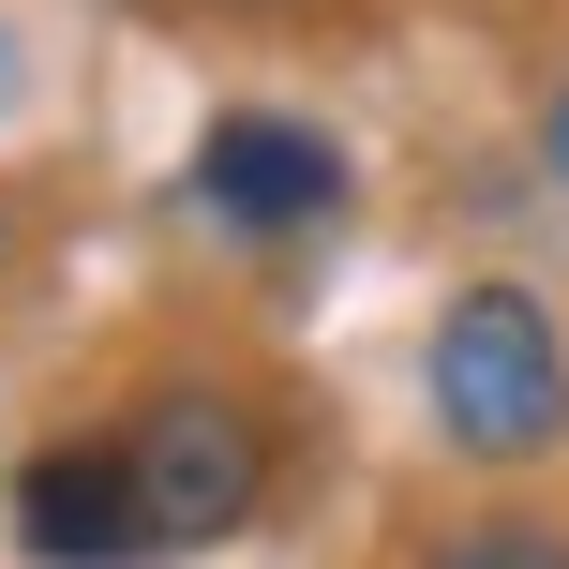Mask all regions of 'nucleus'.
<instances>
[{"instance_id": "f257e3e1", "label": "nucleus", "mask_w": 569, "mask_h": 569, "mask_svg": "<svg viewBox=\"0 0 569 569\" xmlns=\"http://www.w3.org/2000/svg\"><path fill=\"white\" fill-rule=\"evenodd\" d=\"M435 420L480 465H525V450L569 435V345H555V315L525 284H465L435 315Z\"/></svg>"}, {"instance_id": "f03ea898", "label": "nucleus", "mask_w": 569, "mask_h": 569, "mask_svg": "<svg viewBox=\"0 0 569 569\" xmlns=\"http://www.w3.org/2000/svg\"><path fill=\"white\" fill-rule=\"evenodd\" d=\"M120 465H136V510H150V555H196L256 510V420L226 390H150L120 420Z\"/></svg>"}, {"instance_id": "7ed1b4c3", "label": "nucleus", "mask_w": 569, "mask_h": 569, "mask_svg": "<svg viewBox=\"0 0 569 569\" xmlns=\"http://www.w3.org/2000/svg\"><path fill=\"white\" fill-rule=\"evenodd\" d=\"M196 210L240 226V240H300V226L345 210V150L315 136V120L240 106V120H210V150H196Z\"/></svg>"}, {"instance_id": "20e7f679", "label": "nucleus", "mask_w": 569, "mask_h": 569, "mask_svg": "<svg viewBox=\"0 0 569 569\" xmlns=\"http://www.w3.org/2000/svg\"><path fill=\"white\" fill-rule=\"evenodd\" d=\"M16 540L46 555V569H136L150 555V510H136L120 435H60V450L16 465Z\"/></svg>"}, {"instance_id": "39448f33", "label": "nucleus", "mask_w": 569, "mask_h": 569, "mask_svg": "<svg viewBox=\"0 0 569 569\" xmlns=\"http://www.w3.org/2000/svg\"><path fill=\"white\" fill-rule=\"evenodd\" d=\"M420 569H569V525H450Z\"/></svg>"}, {"instance_id": "423d86ee", "label": "nucleus", "mask_w": 569, "mask_h": 569, "mask_svg": "<svg viewBox=\"0 0 569 569\" xmlns=\"http://www.w3.org/2000/svg\"><path fill=\"white\" fill-rule=\"evenodd\" d=\"M540 150H555V180H569V90H555V120H540Z\"/></svg>"}, {"instance_id": "0eeeda50", "label": "nucleus", "mask_w": 569, "mask_h": 569, "mask_svg": "<svg viewBox=\"0 0 569 569\" xmlns=\"http://www.w3.org/2000/svg\"><path fill=\"white\" fill-rule=\"evenodd\" d=\"M0 90H16V46H0Z\"/></svg>"}]
</instances>
